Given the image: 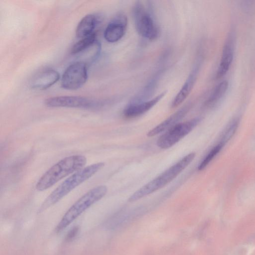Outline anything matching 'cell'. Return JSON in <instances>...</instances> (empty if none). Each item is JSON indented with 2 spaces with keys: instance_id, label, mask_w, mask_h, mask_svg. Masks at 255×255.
<instances>
[{
  "instance_id": "1",
  "label": "cell",
  "mask_w": 255,
  "mask_h": 255,
  "mask_svg": "<svg viewBox=\"0 0 255 255\" xmlns=\"http://www.w3.org/2000/svg\"><path fill=\"white\" fill-rule=\"evenodd\" d=\"M86 157L82 155L66 157L54 164L39 178L35 188L39 191L46 190L57 182L84 167Z\"/></svg>"
},
{
  "instance_id": "2",
  "label": "cell",
  "mask_w": 255,
  "mask_h": 255,
  "mask_svg": "<svg viewBox=\"0 0 255 255\" xmlns=\"http://www.w3.org/2000/svg\"><path fill=\"white\" fill-rule=\"evenodd\" d=\"M105 166V163L100 162L84 167L73 173L56 188L42 204L39 212H43L54 205L72 190L91 178Z\"/></svg>"
},
{
  "instance_id": "3",
  "label": "cell",
  "mask_w": 255,
  "mask_h": 255,
  "mask_svg": "<svg viewBox=\"0 0 255 255\" xmlns=\"http://www.w3.org/2000/svg\"><path fill=\"white\" fill-rule=\"evenodd\" d=\"M196 153L191 152L172 165L157 177L134 192L128 199L130 202H135L162 188L184 170L193 160Z\"/></svg>"
},
{
  "instance_id": "4",
  "label": "cell",
  "mask_w": 255,
  "mask_h": 255,
  "mask_svg": "<svg viewBox=\"0 0 255 255\" xmlns=\"http://www.w3.org/2000/svg\"><path fill=\"white\" fill-rule=\"evenodd\" d=\"M108 191L105 185L95 187L80 197L66 211L58 222L55 231L60 233L84 211L105 196Z\"/></svg>"
},
{
  "instance_id": "5",
  "label": "cell",
  "mask_w": 255,
  "mask_h": 255,
  "mask_svg": "<svg viewBox=\"0 0 255 255\" xmlns=\"http://www.w3.org/2000/svg\"><path fill=\"white\" fill-rule=\"evenodd\" d=\"M133 17L135 28L142 37L154 40L159 35V29L149 10L140 1L136 2L133 8Z\"/></svg>"
},
{
  "instance_id": "6",
  "label": "cell",
  "mask_w": 255,
  "mask_h": 255,
  "mask_svg": "<svg viewBox=\"0 0 255 255\" xmlns=\"http://www.w3.org/2000/svg\"><path fill=\"white\" fill-rule=\"evenodd\" d=\"M200 121V118H195L178 123L159 137L156 142L157 146L164 149L171 147L189 133Z\"/></svg>"
},
{
  "instance_id": "7",
  "label": "cell",
  "mask_w": 255,
  "mask_h": 255,
  "mask_svg": "<svg viewBox=\"0 0 255 255\" xmlns=\"http://www.w3.org/2000/svg\"><path fill=\"white\" fill-rule=\"evenodd\" d=\"M87 64L79 61L70 65L65 70L61 79V86L66 90H74L82 87L87 78Z\"/></svg>"
},
{
  "instance_id": "8",
  "label": "cell",
  "mask_w": 255,
  "mask_h": 255,
  "mask_svg": "<svg viewBox=\"0 0 255 255\" xmlns=\"http://www.w3.org/2000/svg\"><path fill=\"white\" fill-rule=\"evenodd\" d=\"M45 105L48 107L77 108L89 109L98 106L99 103L93 100L81 96H57L46 99Z\"/></svg>"
},
{
  "instance_id": "9",
  "label": "cell",
  "mask_w": 255,
  "mask_h": 255,
  "mask_svg": "<svg viewBox=\"0 0 255 255\" xmlns=\"http://www.w3.org/2000/svg\"><path fill=\"white\" fill-rule=\"evenodd\" d=\"M127 25V19L123 14H119L107 26L104 31L105 39L111 43L120 40L124 35Z\"/></svg>"
},
{
  "instance_id": "10",
  "label": "cell",
  "mask_w": 255,
  "mask_h": 255,
  "mask_svg": "<svg viewBox=\"0 0 255 255\" xmlns=\"http://www.w3.org/2000/svg\"><path fill=\"white\" fill-rule=\"evenodd\" d=\"M166 93L164 91L148 101L131 103L124 110V116L128 118H133L143 115L157 104Z\"/></svg>"
},
{
  "instance_id": "11",
  "label": "cell",
  "mask_w": 255,
  "mask_h": 255,
  "mask_svg": "<svg viewBox=\"0 0 255 255\" xmlns=\"http://www.w3.org/2000/svg\"><path fill=\"white\" fill-rule=\"evenodd\" d=\"M59 78L60 75L57 71L45 70L33 77L30 83V86L33 89L43 90L54 85Z\"/></svg>"
},
{
  "instance_id": "12",
  "label": "cell",
  "mask_w": 255,
  "mask_h": 255,
  "mask_svg": "<svg viewBox=\"0 0 255 255\" xmlns=\"http://www.w3.org/2000/svg\"><path fill=\"white\" fill-rule=\"evenodd\" d=\"M189 110V105H186L179 109L166 120L149 130L147 133V136L148 137H152L164 131H167L179 123V122L187 114Z\"/></svg>"
},
{
  "instance_id": "13",
  "label": "cell",
  "mask_w": 255,
  "mask_h": 255,
  "mask_svg": "<svg viewBox=\"0 0 255 255\" xmlns=\"http://www.w3.org/2000/svg\"><path fill=\"white\" fill-rule=\"evenodd\" d=\"M234 53L233 38L229 36L223 47L221 57L216 77L221 78L228 71L232 64Z\"/></svg>"
},
{
  "instance_id": "14",
  "label": "cell",
  "mask_w": 255,
  "mask_h": 255,
  "mask_svg": "<svg viewBox=\"0 0 255 255\" xmlns=\"http://www.w3.org/2000/svg\"><path fill=\"white\" fill-rule=\"evenodd\" d=\"M199 68L197 65L193 68L181 89L173 99L171 105L172 108H175L180 105L188 97L196 82Z\"/></svg>"
},
{
  "instance_id": "15",
  "label": "cell",
  "mask_w": 255,
  "mask_h": 255,
  "mask_svg": "<svg viewBox=\"0 0 255 255\" xmlns=\"http://www.w3.org/2000/svg\"><path fill=\"white\" fill-rule=\"evenodd\" d=\"M98 22L96 15L89 14L83 17L79 22L76 35L77 37L82 38L94 32V29Z\"/></svg>"
},
{
  "instance_id": "16",
  "label": "cell",
  "mask_w": 255,
  "mask_h": 255,
  "mask_svg": "<svg viewBox=\"0 0 255 255\" xmlns=\"http://www.w3.org/2000/svg\"><path fill=\"white\" fill-rule=\"evenodd\" d=\"M228 86L229 82L227 80H224L219 83L211 92L205 102V105L207 107L215 106L225 95Z\"/></svg>"
},
{
  "instance_id": "17",
  "label": "cell",
  "mask_w": 255,
  "mask_h": 255,
  "mask_svg": "<svg viewBox=\"0 0 255 255\" xmlns=\"http://www.w3.org/2000/svg\"><path fill=\"white\" fill-rule=\"evenodd\" d=\"M96 41V33L94 32L77 42L72 47L71 52L72 54L83 52L93 45Z\"/></svg>"
},
{
  "instance_id": "18",
  "label": "cell",
  "mask_w": 255,
  "mask_h": 255,
  "mask_svg": "<svg viewBox=\"0 0 255 255\" xmlns=\"http://www.w3.org/2000/svg\"><path fill=\"white\" fill-rule=\"evenodd\" d=\"M224 145L223 143L220 142L214 146L199 163L197 168L198 170L201 171L206 168L209 163L221 151Z\"/></svg>"
},
{
  "instance_id": "19",
  "label": "cell",
  "mask_w": 255,
  "mask_h": 255,
  "mask_svg": "<svg viewBox=\"0 0 255 255\" xmlns=\"http://www.w3.org/2000/svg\"><path fill=\"white\" fill-rule=\"evenodd\" d=\"M239 125V120L235 119L228 125L222 136L221 142L224 144L234 135Z\"/></svg>"
},
{
  "instance_id": "20",
  "label": "cell",
  "mask_w": 255,
  "mask_h": 255,
  "mask_svg": "<svg viewBox=\"0 0 255 255\" xmlns=\"http://www.w3.org/2000/svg\"><path fill=\"white\" fill-rule=\"evenodd\" d=\"M79 227L77 226L74 227L73 228H72L69 231L68 233L66 235V240L67 241H69L73 239L77 235Z\"/></svg>"
}]
</instances>
